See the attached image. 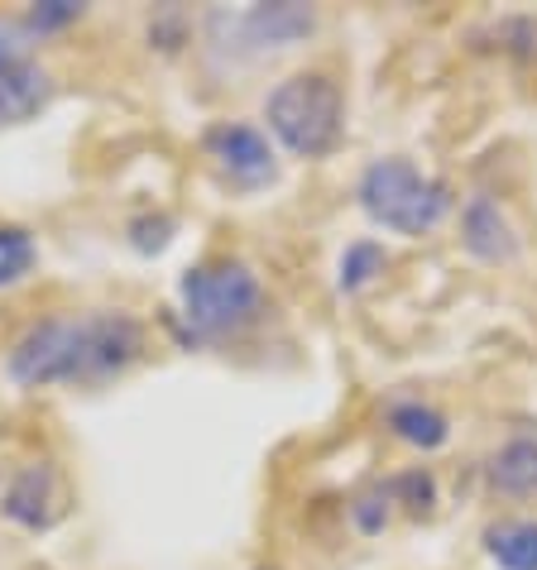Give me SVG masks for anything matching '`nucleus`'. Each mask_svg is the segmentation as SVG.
Listing matches in <instances>:
<instances>
[{"instance_id": "obj_1", "label": "nucleus", "mask_w": 537, "mask_h": 570, "mask_svg": "<svg viewBox=\"0 0 537 570\" xmlns=\"http://www.w3.org/2000/svg\"><path fill=\"white\" fill-rule=\"evenodd\" d=\"M149 351L145 322L116 307L58 312L29 322L6 351V379L14 389H101L125 379Z\"/></svg>"}, {"instance_id": "obj_2", "label": "nucleus", "mask_w": 537, "mask_h": 570, "mask_svg": "<svg viewBox=\"0 0 537 570\" xmlns=\"http://www.w3.org/2000/svg\"><path fill=\"white\" fill-rule=\"evenodd\" d=\"M268 312V293L260 274L245 259H202L193 268H183L178 278V341L183 345H216L235 341L250 326H260Z\"/></svg>"}, {"instance_id": "obj_3", "label": "nucleus", "mask_w": 537, "mask_h": 570, "mask_svg": "<svg viewBox=\"0 0 537 570\" xmlns=\"http://www.w3.org/2000/svg\"><path fill=\"white\" fill-rule=\"evenodd\" d=\"M355 202H360V212L370 216V226L408 235V240L432 235L456 207L447 183L422 173L418 164H408L399 154L365 164V173H360V183H355Z\"/></svg>"}, {"instance_id": "obj_4", "label": "nucleus", "mask_w": 537, "mask_h": 570, "mask_svg": "<svg viewBox=\"0 0 537 570\" xmlns=\"http://www.w3.org/2000/svg\"><path fill=\"white\" fill-rule=\"evenodd\" d=\"M268 135L293 158H331L345 139V97L341 82L326 72H293L264 97Z\"/></svg>"}, {"instance_id": "obj_5", "label": "nucleus", "mask_w": 537, "mask_h": 570, "mask_svg": "<svg viewBox=\"0 0 537 570\" xmlns=\"http://www.w3.org/2000/svg\"><path fill=\"white\" fill-rule=\"evenodd\" d=\"M322 14L297 0H274V6H250V10H212L207 14V39L212 49H226L235 58H268L289 53L297 43L318 35Z\"/></svg>"}, {"instance_id": "obj_6", "label": "nucleus", "mask_w": 537, "mask_h": 570, "mask_svg": "<svg viewBox=\"0 0 537 570\" xmlns=\"http://www.w3.org/2000/svg\"><path fill=\"white\" fill-rule=\"evenodd\" d=\"M202 158L231 193H260L279 178V154L250 120H212L202 130Z\"/></svg>"}, {"instance_id": "obj_7", "label": "nucleus", "mask_w": 537, "mask_h": 570, "mask_svg": "<svg viewBox=\"0 0 537 570\" xmlns=\"http://www.w3.org/2000/svg\"><path fill=\"white\" fill-rule=\"evenodd\" d=\"M0 513L25 532H49L62 518V480L53 461H29L20 465L0 489Z\"/></svg>"}, {"instance_id": "obj_8", "label": "nucleus", "mask_w": 537, "mask_h": 570, "mask_svg": "<svg viewBox=\"0 0 537 570\" xmlns=\"http://www.w3.org/2000/svg\"><path fill=\"white\" fill-rule=\"evenodd\" d=\"M461 249L476 264H489V268H504L524 255V240H518L509 212L499 207V197L470 193L461 202Z\"/></svg>"}, {"instance_id": "obj_9", "label": "nucleus", "mask_w": 537, "mask_h": 570, "mask_svg": "<svg viewBox=\"0 0 537 570\" xmlns=\"http://www.w3.org/2000/svg\"><path fill=\"white\" fill-rule=\"evenodd\" d=\"M53 72L43 62H20V68L0 72V130H14V125H29L39 110H49L53 101Z\"/></svg>"}, {"instance_id": "obj_10", "label": "nucleus", "mask_w": 537, "mask_h": 570, "mask_svg": "<svg viewBox=\"0 0 537 570\" xmlns=\"http://www.w3.org/2000/svg\"><path fill=\"white\" fill-rule=\"evenodd\" d=\"M384 432L393 441H403V446L428 455V451H441L451 441V417L422 399H393L384 407Z\"/></svg>"}, {"instance_id": "obj_11", "label": "nucleus", "mask_w": 537, "mask_h": 570, "mask_svg": "<svg viewBox=\"0 0 537 570\" xmlns=\"http://www.w3.org/2000/svg\"><path fill=\"white\" fill-rule=\"evenodd\" d=\"M485 480L499 499H537V436H509L485 461Z\"/></svg>"}, {"instance_id": "obj_12", "label": "nucleus", "mask_w": 537, "mask_h": 570, "mask_svg": "<svg viewBox=\"0 0 537 570\" xmlns=\"http://www.w3.org/2000/svg\"><path fill=\"white\" fill-rule=\"evenodd\" d=\"M485 557L499 570H537V518H499L485 528Z\"/></svg>"}, {"instance_id": "obj_13", "label": "nucleus", "mask_w": 537, "mask_h": 570, "mask_svg": "<svg viewBox=\"0 0 537 570\" xmlns=\"http://www.w3.org/2000/svg\"><path fill=\"white\" fill-rule=\"evenodd\" d=\"M384 268H389V249L379 245V240H351L345 245V255L336 264V288L345 297H355V293H365L370 283L384 278Z\"/></svg>"}, {"instance_id": "obj_14", "label": "nucleus", "mask_w": 537, "mask_h": 570, "mask_svg": "<svg viewBox=\"0 0 537 570\" xmlns=\"http://www.w3.org/2000/svg\"><path fill=\"white\" fill-rule=\"evenodd\" d=\"M39 268V240L29 226H0V293L20 288Z\"/></svg>"}, {"instance_id": "obj_15", "label": "nucleus", "mask_w": 537, "mask_h": 570, "mask_svg": "<svg viewBox=\"0 0 537 570\" xmlns=\"http://www.w3.org/2000/svg\"><path fill=\"white\" fill-rule=\"evenodd\" d=\"M393 489H389V480H374L370 489H360V494L351 499V522H355V532L360 537H379L393 522Z\"/></svg>"}, {"instance_id": "obj_16", "label": "nucleus", "mask_w": 537, "mask_h": 570, "mask_svg": "<svg viewBox=\"0 0 537 570\" xmlns=\"http://www.w3.org/2000/svg\"><path fill=\"white\" fill-rule=\"evenodd\" d=\"M389 489H393V503H399V509H408L413 518H428L432 503H437V480H432V470H403V474H393V480H389Z\"/></svg>"}, {"instance_id": "obj_17", "label": "nucleus", "mask_w": 537, "mask_h": 570, "mask_svg": "<svg viewBox=\"0 0 537 570\" xmlns=\"http://www.w3.org/2000/svg\"><path fill=\"white\" fill-rule=\"evenodd\" d=\"M82 14H87V6H77V0H39V6L25 10V24H29V35L35 39H43V35H62V29H72Z\"/></svg>"}, {"instance_id": "obj_18", "label": "nucleus", "mask_w": 537, "mask_h": 570, "mask_svg": "<svg viewBox=\"0 0 537 570\" xmlns=\"http://www.w3.org/2000/svg\"><path fill=\"white\" fill-rule=\"evenodd\" d=\"M173 230H178V220H173L168 212H154V216H135L130 226H125V235H130V245L139 249V255H159V249L173 240Z\"/></svg>"}, {"instance_id": "obj_19", "label": "nucleus", "mask_w": 537, "mask_h": 570, "mask_svg": "<svg viewBox=\"0 0 537 570\" xmlns=\"http://www.w3.org/2000/svg\"><path fill=\"white\" fill-rule=\"evenodd\" d=\"M495 39H499V53L509 58H537V20H528V14H509V20L495 24Z\"/></svg>"}, {"instance_id": "obj_20", "label": "nucleus", "mask_w": 537, "mask_h": 570, "mask_svg": "<svg viewBox=\"0 0 537 570\" xmlns=\"http://www.w3.org/2000/svg\"><path fill=\"white\" fill-rule=\"evenodd\" d=\"M29 43H35V35H29L25 14H0V72L29 62Z\"/></svg>"}, {"instance_id": "obj_21", "label": "nucleus", "mask_w": 537, "mask_h": 570, "mask_svg": "<svg viewBox=\"0 0 537 570\" xmlns=\"http://www.w3.org/2000/svg\"><path fill=\"white\" fill-rule=\"evenodd\" d=\"M187 39H193V20H187L183 10H154V20H149V43L154 49L178 53Z\"/></svg>"}]
</instances>
